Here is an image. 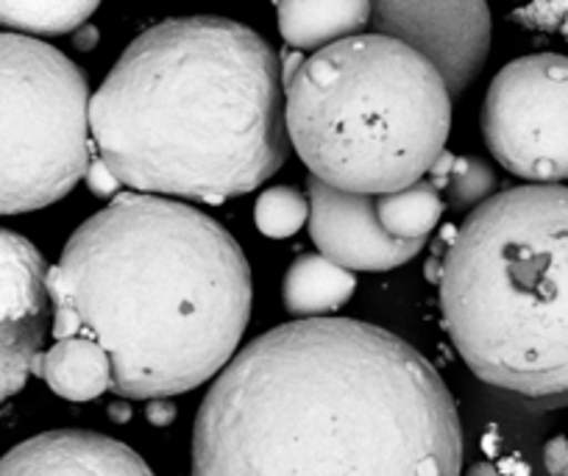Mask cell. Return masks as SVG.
Returning a JSON list of instances; mask_svg holds the SVG:
<instances>
[{"mask_svg": "<svg viewBox=\"0 0 568 476\" xmlns=\"http://www.w3.org/2000/svg\"><path fill=\"white\" fill-rule=\"evenodd\" d=\"M460 474V413L438 371L348 317H307L248 343L193 429V476Z\"/></svg>", "mask_w": 568, "mask_h": 476, "instance_id": "cell-1", "label": "cell"}, {"mask_svg": "<svg viewBox=\"0 0 568 476\" xmlns=\"http://www.w3.org/2000/svg\"><path fill=\"white\" fill-rule=\"evenodd\" d=\"M53 337H90L123 398H168L221 374L251 315L232 234L179 201L125 193L81 223L48 267Z\"/></svg>", "mask_w": 568, "mask_h": 476, "instance_id": "cell-2", "label": "cell"}, {"mask_svg": "<svg viewBox=\"0 0 568 476\" xmlns=\"http://www.w3.org/2000/svg\"><path fill=\"white\" fill-rule=\"evenodd\" d=\"M90 134L120 184L221 201L287 159L282 68L248 26L176 18L142 31L90 98Z\"/></svg>", "mask_w": 568, "mask_h": 476, "instance_id": "cell-3", "label": "cell"}, {"mask_svg": "<svg viewBox=\"0 0 568 476\" xmlns=\"http://www.w3.org/2000/svg\"><path fill=\"white\" fill-rule=\"evenodd\" d=\"M440 306L463 363L499 391L568 404V188L490 195L457 229Z\"/></svg>", "mask_w": 568, "mask_h": 476, "instance_id": "cell-4", "label": "cell"}, {"mask_svg": "<svg viewBox=\"0 0 568 476\" xmlns=\"http://www.w3.org/2000/svg\"><path fill=\"white\" fill-rule=\"evenodd\" d=\"M287 140L313 179L387 195L433 171L452 129V92L429 59L382 34L321 48L284 87Z\"/></svg>", "mask_w": 568, "mask_h": 476, "instance_id": "cell-5", "label": "cell"}, {"mask_svg": "<svg viewBox=\"0 0 568 476\" xmlns=\"http://www.w3.org/2000/svg\"><path fill=\"white\" fill-rule=\"evenodd\" d=\"M90 162L84 73L42 40L0 34V215L57 204Z\"/></svg>", "mask_w": 568, "mask_h": 476, "instance_id": "cell-6", "label": "cell"}, {"mask_svg": "<svg viewBox=\"0 0 568 476\" xmlns=\"http://www.w3.org/2000/svg\"><path fill=\"white\" fill-rule=\"evenodd\" d=\"M483 134L513 176L568 179V57L532 53L505 64L485 95Z\"/></svg>", "mask_w": 568, "mask_h": 476, "instance_id": "cell-7", "label": "cell"}, {"mask_svg": "<svg viewBox=\"0 0 568 476\" xmlns=\"http://www.w3.org/2000/svg\"><path fill=\"white\" fill-rule=\"evenodd\" d=\"M371 26L374 34L429 59L452 95H460L488 62V0H371Z\"/></svg>", "mask_w": 568, "mask_h": 476, "instance_id": "cell-8", "label": "cell"}, {"mask_svg": "<svg viewBox=\"0 0 568 476\" xmlns=\"http://www.w3.org/2000/svg\"><path fill=\"white\" fill-rule=\"evenodd\" d=\"M48 317L45 260L29 240L0 229V404L37 374Z\"/></svg>", "mask_w": 568, "mask_h": 476, "instance_id": "cell-9", "label": "cell"}, {"mask_svg": "<svg viewBox=\"0 0 568 476\" xmlns=\"http://www.w3.org/2000/svg\"><path fill=\"white\" fill-rule=\"evenodd\" d=\"M310 234L326 260L346 271H393L424 243L396 240L376 215L374 195L346 193L310 179Z\"/></svg>", "mask_w": 568, "mask_h": 476, "instance_id": "cell-10", "label": "cell"}, {"mask_svg": "<svg viewBox=\"0 0 568 476\" xmlns=\"http://www.w3.org/2000/svg\"><path fill=\"white\" fill-rule=\"evenodd\" d=\"M0 476H156L125 443L98 432L57 429L0 457Z\"/></svg>", "mask_w": 568, "mask_h": 476, "instance_id": "cell-11", "label": "cell"}, {"mask_svg": "<svg viewBox=\"0 0 568 476\" xmlns=\"http://www.w3.org/2000/svg\"><path fill=\"white\" fill-rule=\"evenodd\" d=\"M371 26V0H278V31L293 51H321Z\"/></svg>", "mask_w": 568, "mask_h": 476, "instance_id": "cell-12", "label": "cell"}, {"mask_svg": "<svg viewBox=\"0 0 568 476\" xmlns=\"http://www.w3.org/2000/svg\"><path fill=\"white\" fill-rule=\"evenodd\" d=\"M37 376L68 402H92L112 391V365L106 352L90 337H62L37 363Z\"/></svg>", "mask_w": 568, "mask_h": 476, "instance_id": "cell-13", "label": "cell"}, {"mask_svg": "<svg viewBox=\"0 0 568 476\" xmlns=\"http://www.w3.org/2000/svg\"><path fill=\"white\" fill-rule=\"evenodd\" d=\"M354 273L335 265L324 254H310L293 262L284 276L282 298L296 317H324L341 310L354 295Z\"/></svg>", "mask_w": 568, "mask_h": 476, "instance_id": "cell-14", "label": "cell"}, {"mask_svg": "<svg viewBox=\"0 0 568 476\" xmlns=\"http://www.w3.org/2000/svg\"><path fill=\"white\" fill-rule=\"evenodd\" d=\"M444 210V193L429 179H420L396 193L379 195L376 201V215L382 226L396 240H407V243H424L426 234L440 223Z\"/></svg>", "mask_w": 568, "mask_h": 476, "instance_id": "cell-15", "label": "cell"}, {"mask_svg": "<svg viewBox=\"0 0 568 476\" xmlns=\"http://www.w3.org/2000/svg\"><path fill=\"white\" fill-rule=\"evenodd\" d=\"M101 0H0V26L31 37L79 31Z\"/></svg>", "mask_w": 568, "mask_h": 476, "instance_id": "cell-16", "label": "cell"}, {"mask_svg": "<svg viewBox=\"0 0 568 476\" xmlns=\"http://www.w3.org/2000/svg\"><path fill=\"white\" fill-rule=\"evenodd\" d=\"M429 182L438 190H444V199L449 201L455 210H477L483 201L490 199L496 188V176L490 165H485L483 159L477 156H452L444 151L438 162L429 171Z\"/></svg>", "mask_w": 568, "mask_h": 476, "instance_id": "cell-17", "label": "cell"}, {"mask_svg": "<svg viewBox=\"0 0 568 476\" xmlns=\"http://www.w3.org/2000/svg\"><path fill=\"white\" fill-rule=\"evenodd\" d=\"M254 223L265 237H293L310 223V201L293 188H271L256 199Z\"/></svg>", "mask_w": 568, "mask_h": 476, "instance_id": "cell-18", "label": "cell"}, {"mask_svg": "<svg viewBox=\"0 0 568 476\" xmlns=\"http://www.w3.org/2000/svg\"><path fill=\"white\" fill-rule=\"evenodd\" d=\"M513 20L529 31L562 34V40H568V0H529L527 7L513 14Z\"/></svg>", "mask_w": 568, "mask_h": 476, "instance_id": "cell-19", "label": "cell"}, {"mask_svg": "<svg viewBox=\"0 0 568 476\" xmlns=\"http://www.w3.org/2000/svg\"><path fill=\"white\" fill-rule=\"evenodd\" d=\"M84 182H87V188H90L95 195H101V199L114 195V190L120 188V182L114 179V173L109 171L106 162H103L101 156H92L90 168H87V173H84Z\"/></svg>", "mask_w": 568, "mask_h": 476, "instance_id": "cell-20", "label": "cell"}, {"mask_svg": "<svg viewBox=\"0 0 568 476\" xmlns=\"http://www.w3.org/2000/svg\"><path fill=\"white\" fill-rule=\"evenodd\" d=\"M546 470L551 476H568V437H555L544 452Z\"/></svg>", "mask_w": 568, "mask_h": 476, "instance_id": "cell-21", "label": "cell"}, {"mask_svg": "<svg viewBox=\"0 0 568 476\" xmlns=\"http://www.w3.org/2000/svg\"><path fill=\"white\" fill-rule=\"evenodd\" d=\"M304 53L302 51H291L287 53V57H284V68H282V87H287L293 81V75L298 73V70H302V64H304Z\"/></svg>", "mask_w": 568, "mask_h": 476, "instance_id": "cell-22", "label": "cell"}, {"mask_svg": "<svg viewBox=\"0 0 568 476\" xmlns=\"http://www.w3.org/2000/svg\"><path fill=\"white\" fill-rule=\"evenodd\" d=\"M75 45L81 48V51H90V48L98 45V31L92 29V26H81L79 31H75Z\"/></svg>", "mask_w": 568, "mask_h": 476, "instance_id": "cell-23", "label": "cell"}]
</instances>
